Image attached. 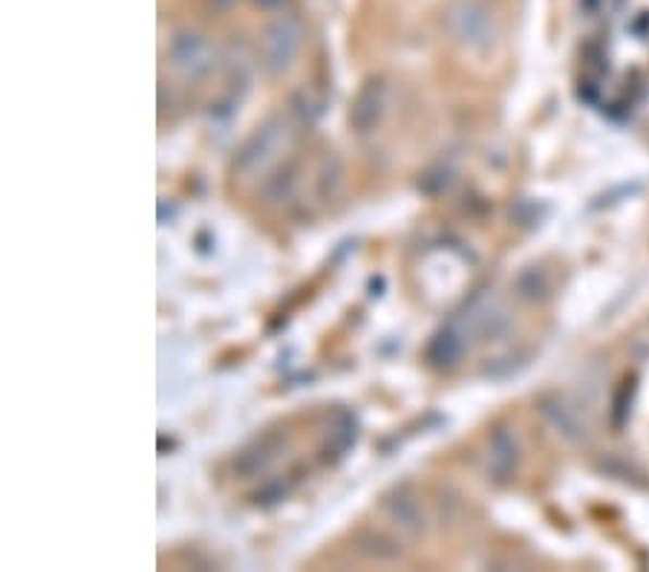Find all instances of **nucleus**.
<instances>
[{
	"mask_svg": "<svg viewBox=\"0 0 649 572\" xmlns=\"http://www.w3.org/2000/svg\"><path fill=\"white\" fill-rule=\"evenodd\" d=\"M451 24L453 33L460 35L462 41L474 44V47L491 41V15L479 7L477 0H460V3L451 9Z\"/></svg>",
	"mask_w": 649,
	"mask_h": 572,
	"instance_id": "1",
	"label": "nucleus"
},
{
	"mask_svg": "<svg viewBox=\"0 0 649 572\" xmlns=\"http://www.w3.org/2000/svg\"><path fill=\"white\" fill-rule=\"evenodd\" d=\"M297 47H301V24L295 17H280L266 29V56H269L271 66H289V61L295 59Z\"/></svg>",
	"mask_w": 649,
	"mask_h": 572,
	"instance_id": "2",
	"label": "nucleus"
},
{
	"mask_svg": "<svg viewBox=\"0 0 649 572\" xmlns=\"http://www.w3.org/2000/svg\"><path fill=\"white\" fill-rule=\"evenodd\" d=\"M171 59L176 70L197 75L203 73V70H208V64H211V61H208L211 59V47H208V41L203 38V35L185 33L173 41Z\"/></svg>",
	"mask_w": 649,
	"mask_h": 572,
	"instance_id": "3",
	"label": "nucleus"
},
{
	"mask_svg": "<svg viewBox=\"0 0 649 572\" xmlns=\"http://www.w3.org/2000/svg\"><path fill=\"white\" fill-rule=\"evenodd\" d=\"M381 93H384V87H381L379 82H370L367 87L362 90V96H358V101H355L353 108V122L362 131H367V127H372L376 122H379V113H381Z\"/></svg>",
	"mask_w": 649,
	"mask_h": 572,
	"instance_id": "4",
	"label": "nucleus"
},
{
	"mask_svg": "<svg viewBox=\"0 0 649 572\" xmlns=\"http://www.w3.org/2000/svg\"><path fill=\"white\" fill-rule=\"evenodd\" d=\"M257 7H264V9H278V7H283V3H286V0H255Z\"/></svg>",
	"mask_w": 649,
	"mask_h": 572,
	"instance_id": "5",
	"label": "nucleus"
},
{
	"mask_svg": "<svg viewBox=\"0 0 649 572\" xmlns=\"http://www.w3.org/2000/svg\"><path fill=\"white\" fill-rule=\"evenodd\" d=\"M211 3H215L217 9H222V12H225V9L234 7V0H211Z\"/></svg>",
	"mask_w": 649,
	"mask_h": 572,
	"instance_id": "6",
	"label": "nucleus"
}]
</instances>
